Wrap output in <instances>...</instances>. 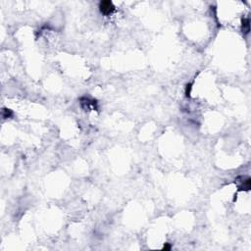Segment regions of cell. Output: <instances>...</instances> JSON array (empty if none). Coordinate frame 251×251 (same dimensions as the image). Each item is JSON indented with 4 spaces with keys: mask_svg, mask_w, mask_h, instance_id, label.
Here are the masks:
<instances>
[{
    "mask_svg": "<svg viewBox=\"0 0 251 251\" xmlns=\"http://www.w3.org/2000/svg\"><path fill=\"white\" fill-rule=\"evenodd\" d=\"M99 10H100V12L103 15L108 16V15H110L114 12L115 6L112 3V1H109V0H107V1H101L99 3Z\"/></svg>",
    "mask_w": 251,
    "mask_h": 251,
    "instance_id": "1",
    "label": "cell"
},
{
    "mask_svg": "<svg viewBox=\"0 0 251 251\" xmlns=\"http://www.w3.org/2000/svg\"><path fill=\"white\" fill-rule=\"evenodd\" d=\"M170 245H168V244H166V245H164V249L165 250H170Z\"/></svg>",
    "mask_w": 251,
    "mask_h": 251,
    "instance_id": "3",
    "label": "cell"
},
{
    "mask_svg": "<svg viewBox=\"0 0 251 251\" xmlns=\"http://www.w3.org/2000/svg\"><path fill=\"white\" fill-rule=\"evenodd\" d=\"M242 31L244 34H248L250 31V24L248 18L242 20Z\"/></svg>",
    "mask_w": 251,
    "mask_h": 251,
    "instance_id": "2",
    "label": "cell"
}]
</instances>
